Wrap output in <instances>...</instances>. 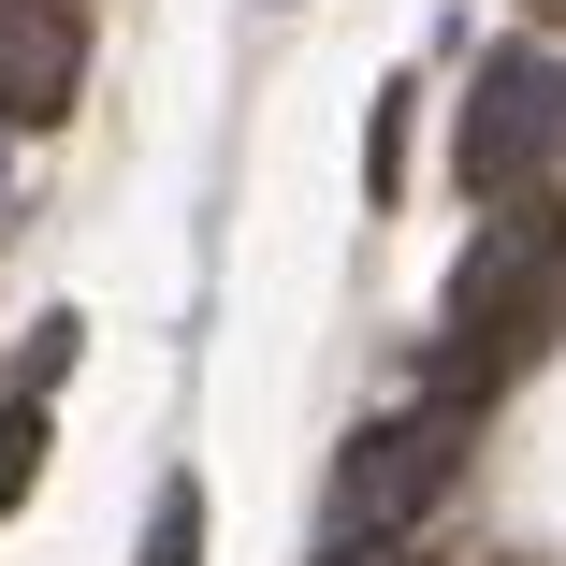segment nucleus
I'll return each mask as SVG.
<instances>
[{"mask_svg": "<svg viewBox=\"0 0 566 566\" xmlns=\"http://www.w3.org/2000/svg\"><path fill=\"white\" fill-rule=\"evenodd\" d=\"M552 248H566V203H552V189L494 203V233L465 248V276H450V305H436V378H421V407H436V421H465V407L509 378L523 319H537V276H552Z\"/></svg>", "mask_w": 566, "mask_h": 566, "instance_id": "obj_1", "label": "nucleus"}, {"mask_svg": "<svg viewBox=\"0 0 566 566\" xmlns=\"http://www.w3.org/2000/svg\"><path fill=\"white\" fill-rule=\"evenodd\" d=\"M450 436L436 407H392V421H364L349 450H334V480H319V566H378L392 537H421V509L450 494Z\"/></svg>", "mask_w": 566, "mask_h": 566, "instance_id": "obj_2", "label": "nucleus"}, {"mask_svg": "<svg viewBox=\"0 0 566 566\" xmlns=\"http://www.w3.org/2000/svg\"><path fill=\"white\" fill-rule=\"evenodd\" d=\"M552 160H566V59H552V44H494L480 87H465V146H450V175H465L480 203H523V189H552Z\"/></svg>", "mask_w": 566, "mask_h": 566, "instance_id": "obj_3", "label": "nucleus"}, {"mask_svg": "<svg viewBox=\"0 0 566 566\" xmlns=\"http://www.w3.org/2000/svg\"><path fill=\"white\" fill-rule=\"evenodd\" d=\"M73 87H87V30H73V0H0V132L73 117Z\"/></svg>", "mask_w": 566, "mask_h": 566, "instance_id": "obj_4", "label": "nucleus"}, {"mask_svg": "<svg viewBox=\"0 0 566 566\" xmlns=\"http://www.w3.org/2000/svg\"><path fill=\"white\" fill-rule=\"evenodd\" d=\"M146 566H203V480H160V509H146Z\"/></svg>", "mask_w": 566, "mask_h": 566, "instance_id": "obj_5", "label": "nucleus"}, {"mask_svg": "<svg viewBox=\"0 0 566 566\" xmlns=\"http://www.w3.org/2000/svg\"><path fill=\"white\" fill-rule=\"evenodd\" d=\"M30 480H44V407L0 392V509H30Z\"/></svg>", "mask_w": 566, "mask_h": 566, "instance_id": "obj_6", "label": "nucleus"}, {"mask_svg": "<svg viewBox=\"0 0 566 566\" xmlns=\"http://www.w3.org/2000/svg\"><path fill=\"white\" fill-rule=\"evenodd\" d=\"M73 349H87V319H44V334H30V349H15V392H30V407H44V392H59V378H73Z\"/></svg>", "mask_w": 566, "mask_h": 566, "instance_id": "obj_7", "label": "nucleus"}, {"mask_svg": "<svg viewBox=\"0 0 566 566\" xmlns=\"http://www.w3.org/2000/svg\"><path fill=\"white\" fill-rule=\"evenodd\" d=\"M378 566H421V552H378Z\"/></svg>", "mask_w": 566, "mask_h": 566, "instance_id": "obj_8", "label": "nucleus"}, {"mask_svg": "<svg viewBox=\"0 0 566 566\" xmlns=\"http://www.w3.org/2000/svg\"><path fill=\"white\" fill-rule=\"evenodd\" d=\"M537 15H566V0H537Z\"/></svg>", "mask_w": 566, "mask_h": 566, "instance_id": "obj_9", "label": "nucleus"}]
</instances>
